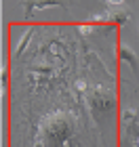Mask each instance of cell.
<instances>
[{"label": "cell", "instance_id": "cell-1", "mask_svg": "<svg viewBox=\"0 0 139 147\" xmlns=\"http://www.w3.org/2000/svg\"><path fill=\"white\" fill-rule=\"evenodd\" d=\"M87 103L91 105L93 111L99 109V113H103V111H112V107H114V103H116V97H114V92L110 88H105V86H95V88L89 90Z\"/></svg>", "mask_w": 139, "mask_h": 147}, {"label": "cell", "instance_id": "cell-2", "mask_svg": "<svg viewBox=\"0 0 139 147\" xmlns=\"http://www.w3.org/2000/svg\"><path fill=\"white\" fill-rule=\"evenodd\" d=\"M65 9L68 6V0H23V15L25 19H30L36 11H44V9Z\"/></svg>", "mask_w": 139, "mask_h": 147}, {"label": "cell", "instance_id": "cell-3", "mask_svg": "<svg viewBox=\"0 0 139 147\" xmlns=\"http://www.w3.org/2000/svg\"><path fill=\"white\" fill-rule=\"evenodd\" d=\"M129 13L127 11H118V9H110L105 13H99V15H93L91 21L93 23H127L129 21Z\"/></svg>", "mask_w": 139, "mask_h": 147}, {"label": "cell", "instance_id": "cell-4", "mask_svg": "<svg viewBox=\"0 0 139 147\" xmlns=\"http://www.w3.org/2000/svg\"><path fill=\"white\" fill-rule=\"evenodd\" d=\"M120 59L122 61H127L133 69H139V59H137V55H135V51L131 49V46H127V44H120Z\"/></svg>", "mask_w": 139, "mask_h": 147}, {"label": "cell", "instance_id": "cell-5", "mask_svg": "<svg viewBox=\"0 0 139 147\" xmlns=\"http://www.w3.org/2000/svg\"><path fill=\"white\" fill-rule=\"evenodd\" d=\"M30 40H32V30H28V32L21 36V40H19V44H17V49H15V57H21V53L25 51V46L30 44Z\"/></svg>", "mask_w": 139, "mask_h": 147}, {"label": "cell", "instance_id": "cell-6", "mask_svg": "<svg viewBox=\"0 0 139 147\" xmlns=\"http://www.w3.org/2000/svg\"><path fill=\"white\" fill-rule=\"evenodd\" d=\"M122 122H124V124H133V122H137V111L131 109V107H127V109L122 111Z\"/></svg>", "mask_w": 139, "mask_h": 147}, {"label": "cell", "instance_id": "cell-7", "mask_svg": "<svg viewBox=\"0 0 139 147\" xmlns=\"http://www.w3.org/2000/svg\"><path fill=\"white\" fill-rule=\"evenodd\" d=\"M105 2H108L110 9H120V6L124 4V0H105Z\"/></svg>", "mask_w": 139, "mask_h": 147}, {"label": "cell", "instance_id": "cell-8", "mask_svg": "<svg viewBox=\"0 0 139 147\" xmlns=\"http://www.w3.org/2000/svg\"><path fill=\"white\" fill-rule=\"evenodd\" d=\"M78 32H80V34H91V32H93V25H80Z\"/></svg>", "mask_w": 139, "mask_h": 147}, {"label": "cell", "instance_id": "cell-9", "mask_svg": "<svg viewBox=\"0 0 139 147\" xmlns=\"http://www.w3.org/2000/svg\"><path fill=\"white\" fill-rule=\"evenodd\" d=\"M6 80H9V69L6 65H2V86H6Z\"/></svg>", "mask_w": 139, "mask_h": 147}, {"label": "cell", "instance_id": "cell-10", "mask_svg": "<svg viewBox=\"0 0 139 147\" xmlns=\"http://www.w3.org/2000/svg\"><path fill=\"white\" fill-rule=\"evenodd\" d=\"M137 145H139V139H137Z\"/></svg>", "mask_w": 139, "mask_h": 147}, {"label": "cell", "instance_id": "cell-11", "mask_svg": "<svg viewBox=\"0 0 139 147\" xmlns=\"http://www.w3.org/2000/svg\"><path fill=\"white\" fill-rule=\"evenodd\" d=\"M135 147H139V145H137V143H135Z\"/></svg>", "mask_w": 139, "mask_h": 147}]
</instances>
